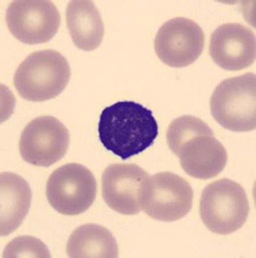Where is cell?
I'll list each match as a JSON object with an SVG mask.
<instances>
[{
    "instance_id": "4fadbf2b",
    "label": "cell",
    "mask_w": 256,
    "mask_h": 258,
    "mask_svg": "<svg viewBox=\"0 0 256 258\" xmlns=\"http://www.w3.org/2000/svg\"><path fill=\"white\" fill-rule=\"evenodd\" d=\"M33 192L27 181L11 172L0 174V235L8 236L20 227L31 206Z\"/></svg>"
},
{
    "instance_id": "30bf717a",
    "label": "cell",
    "mask_w": 256,
    "mask_h": 258,
    "mask_svg": "<svg viewBox=\"0 0 256 258\" xmlns=\"http://www.w3.org/2000/svg\"><path fill=\"white\" fill-rule=\"evenodd\" d=\"M210 56L219 68L239 71L255 62L256 40L251 29L241 24H224L212 32Z\"/></svg>"
},
{
    "instance_id": "2e32d148",
    "label": "cell",
    "mask_w": 256,
    "mask_h": 258,
    "mask_svg": "<svg viewBox=\"0 0 256 258\" xmlns=\"http://www.w3.org/2000/svg\"><path fill=\"white\" fill-rule=\"evenodd\" d=\"M198 136H214L212 129L198 117L184 115L175 119L167 131V144L175 155L179 156L180 150L185 142Z\"/></svg>"
},
{
    "instance_id": "6da1fadb",
    "label": "cell",
    "mask_w": 256,
    "mask_h": 258,
    "mask_svg": "<svg viewBox=\"0 0 256 258\" xmlns=\"http://www.w3.org/2000/svg\"><path fill=\"white\" fill-rule=\"evenodd\" d=\"M97 129L104 147L123 160L141 154L158 137L151 110L133 101H119L104 109Z\"/></svg>"
},
{
    "instance_id": "8992f818",
    "label": "cell",
    "mask_w": 256,
    "mask_h": 258,
    "mask_svg": "<svg viewBox=\"0 0 256 258\" xmlns=\"http://www.w3.org/2000/svg\"><path fill=\"white\" fill-rule=\"evenodd\" d=\"M97 182L88 168L82 164H65L57 168L47 182V199L56 212L77 216L93 204Z\"/></svg>"
},
{
    "instance_id": "9a60e30c",
    "label": "cell",
    "mask_w": 256,
    "mask_h": 258,
    "mask_svg": "<svg viewBox=\"0 0 256 258\" xmlns=\"http://www.w3.org/2000/svg\"><path fill=\"white\" fill-rule=\"evenodd\" d=\"M66 253L70 258H117L118 243L104 226L87 223L74 230L68 240Z\"/></svg>"
},
{
    "instance_id": "3957f363",
    "label": "cell",
    "mask_w": 256,
    "mask_h": 258,
    "mask_svg": "<svg viewBox=\"0 0 256 258\" xmlns=\"http://www.w3.org/2000/svg\"><path fill=\"white\" fill-rule=\"evenodd\" d=\"M200 218L211 232L229 235L247 221L250 202L239 183L228 178L211 182L199 202Z\"/></svg>"
},
{
    "instance_id": "7a4b0ae2",
    "label": "cell",
    "mask_w": 256,
    "mask_h": 258,
    "mask_svg": "<svg viewBox=\"0 0 256 258\" xmlns=\"http://www.w3.org/2000/svg\"><path fill=\"white\" fill-rule=\"evenodd\" d=\"M70 77L68 59L60 52L45 49L31 53L22 61L16 71L13 83L22 98L43 102L65 91Z\"/></svg>"
},
{
    "instance_id": "5bb4252c",
    "label": "cell",
    "mask_w": 256,
    "mask_h": 258,
    "mask_svg": "<svg viewBox=\"0 0 256 258\" xmlns=\"http://www.w3.org/2000/svg\"><path fill=\"white\" fill-rule=\"evenodd\" d=\"M66 24L75 47L82 50H94L101 45L105 26L93 2L73 0L66 9Z\"/></svg>"
},
{
    "instance_id": "5b68a950",
    "label": "cell",
    "mask_w": 256,
    "mask_h": 258,
    "mask_svg": "<svg viewBox=\"0 0 256 258\" xmlns=\"http://www.w3.org/2000/svg\"><path fill=\"white\" fill-rule=\"evenodd\" d=\"M193 188L180 176L161 172L147 177L138 188L140 208L157 221L181 220L193 207Z\"/></svg>"
},
{
    "instance_id": "7c38bea8",
    "label": "cell",
    "mask_w": 256,
    "mask_h": 258,
    "mask_svg": "<svg viewBox=\"0 0 256 258\" xmlns=\"http://www.w3.org/2000/svg\"><path fill=\"white\" fill-rule=\"evenodd\" d=\"M179 158L186 174L194 178L210 179L223 172L228 154L215 136H198L183 145Z\"/></svg>"
},
{
    "instance_id": "9c48e42d",
    "label": "cell",
    "mask_w": 256,
    "mask_h": 258,
    "mask_svg": "<svg viewBox=\"0 0 256 258\" xmlns=\"http://www.w3.org/2000/svg\"><path fill=\"white\" fill-rule=\"evenodd\" d=\"M204 34L194 21L176 17L167 21L157 32L154 48L157 56L170 68H186L203 52Z\"/></svg>"
},
{
    "instance_id": "e0dca14e",
    "label": "cell",
    "mask_w": 256,
    "mask_h": 258,
    "mask_svg": "<svg viewBox=\"0 0 256 258\" xmlns=\"http://www.w3.org/2000/svg\"><path fill=\"white\" fill-rule=\"evenodd\" d=\"M3 258H49L47 245L34 236H18L6 246Z\"/></svg>"
},
{
    "instance_id": "ba28073f",
    "label": "cell",
    "mask_w": 256,
    "mask_h": 258,
    "mask_svg": "<svg viewBox=\"0 0 256 258\" xmlns=\"http://www.w3.org/2000/svg\"><path fill=\"white\" fill-rule=\"evenodd\" d=\"M70 144L66 126L53 116H39L21 133L20 154L26 163L50 167L65 156Z\"/></svg>"
},
{
    "instance_id": "8fae6325",
    "label": "cell",
    "mask_w": 256,
    "mask_h": 258,
    "mask_svg": "<svg viewBox=\"0 0 256 258\" xmlns=\"http://www.w3.org/2000/svg\"><path fill=\"white\" fill-rule=\"evenodd\" d=\"M149 174L136 164H112L103 173V198L113 211L126 216L140 212L138 188Z\"/></svg>"
},
{
    "instance_id": "52a82bcc",
    "label": "cell",
    "mask_w": 256,
    "mask_h": 258,
    "mask_svg": "<svg viewBox=\"0 0 256 258\" xmlns=\"http://www.w3.org/2000/svg\"><path fill=\"white\" fill-rule=\"evenodd\" d=\"M7 26L17 40L25 44H43L59 31V9L45 0H17L7 9Z\"/></svg>"
},
{
    "instance_id": "277c9868",
    "label": "cell",
    "mask_w": 256,
    "mask_h": 258,
    "mask_svg": "<svg viewBox=\"0 0 256 258\" xmlns=\"http://www.w3.org/2000/svg\"><path fill=\"white\" fill-rule=\"evenodd\" d=\"M211 114L216 121L233 132H251L256 128V75L223 80L210 101Z\"/></svg>"
}]
</instances>
